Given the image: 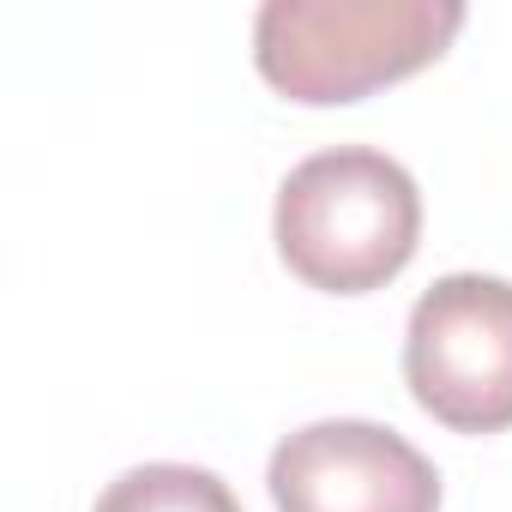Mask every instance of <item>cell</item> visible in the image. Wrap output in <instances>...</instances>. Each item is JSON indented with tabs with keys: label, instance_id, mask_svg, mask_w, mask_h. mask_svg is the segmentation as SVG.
Here are the masks:
<instances>
[{
	"label": "cell",
	"instance_id": "6da1fadb",
	"mask_svg": "<svg viewBox=\"0 0 512 512\" xmlns=\"http://www.w3.org/2000/svg\"><path fill=\"white\" fill-rule=\"evenodd\" d=\"M278 260L326 296L386 290L422 241L416 175L374 145H332L302 157L272 211Z\"/></svg>",
	"mask_w": 512,
	"mask_h": 512
},
{
	"label": "cell",
	"instance_id": "7a4b0ae2",
	"mask_svg": "<svg viewBox=\"0 0 512 512\" xmlns=\"http://www.w3.org/2000/svg\"><path fill=\"white\" fill-rule=\"evenodd\" d=\"M464 31L458 0H266L253 67L290 103H362L446 55Z\"/></svg>",
	"mask_w": 512,
	"mask_h": 512
},
{
	"label": "cell",
	"instance_id": "3957f363",
	"mask_svg": "<svg viewBox=\"0 0 512 512\" xmlns=\"http://www.w3.org/2000/svg\"><path fill=\"white\" fill-rule=\"evenodd\" d=\"M404 380L452 434L512 428V284L452 272L422 290L404 326Z\"/></svg>",
	"mask_w": 512,
	"mask_h": 512
},
{
	"label": "cell",
	"instance_id": "277c9868",
	"mask_svg": "<svg viewBox=\"0 0 512 512\" xmlns=\"http://www.w3.org/2000/svg\"><path fill=\"white\" fill-rule=\"evenodd\" d=\"M266 488L278 512H440V470L398 428L356 416L284 434Z\"/></svg>",
	"mask_w": 512,
	"mask_h": 512
},
{
	"label": "cell",
	"instance_id": "5b68a950",
	"mask_svg": "<svg viewBox=\"0 0 512 512\" xmlns=\"http://www.w3.org/2000/svg\"><path fill=\"white\" fill-rule=\"evenodd\" d=\"M91 512H241V500L199 464H139L115 476Z\"/></svg>",
	"mask_w": 512,
	"mask_h": 512
}]
</instances>
